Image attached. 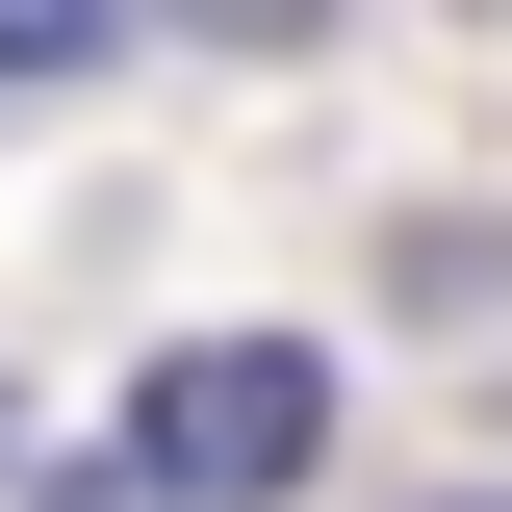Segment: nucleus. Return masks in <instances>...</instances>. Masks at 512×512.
Segmentation results:
<instances>
[{
	"instance_id": "4",
	"label": "nucleus",
	"mask_w": 512,
	"mask_h": 512,
	"mask_svg": "<svg viewBox=\"0 0 512 512\" xmlns=\"http://www.w3.org/2000/svg\"><path fill=\"white\" fill-rule=\"evenodd\" d=\"M26 512H180V487H154V461H103V487H26Z\"/></svg>"
},
{
	"instance_id": "1",
	"label": "nucleus",
	"mask_w": 512,
	"mask_h": 512,
	"mask_svg": "<svg viewBox=\"0 0 512 512\" xmlns=\"http://www.w3.org/2000/svg\"><path fill=\"white\" fill-rule=\"evenodd\" d=\"M128 461H154L180 512L308 487V461H333V359H308V333H180V359L128 384Z\"/></svg>"
},
{
	"instance_id": "3",
	"label": "nucleus",
	"mask_w": 512,
	"mask_h": 512,
	"mask_svg": "<svg viewBox=\"0 0 512 512\" xmlns=\"http://www.w3.org/2000/svg\"><path fill=\"white\" fill-rule=\"evenodd\" d=\"M180 26H205V52H308L333 0H180Z\"/></svg>"
},
{
	"instance_id": "2",
	"label": "nucleus",
	"mask_w": 512,
	"mask_h": 512,
	"mask_svg": "<svg viewBox=\"0 0 512 512\" xmlns=\"http://www.w3.org/2000/svg\"><path fill=\"white\" fill-rule=\"evenodd\" d=\"M128 26H154V0H0V103H26V77H103Z\"/></svg>"
},
{
	"instance_id": "5",
	"label": "nucleus",
	"mask_w": 512,
	"mask_h": 512,
	"mask_svg": "<svg viewBox=\"0 0 512 512\" xmlns=\"http://www.w3.org/2000/svg\"><path fill=\"white\" fill-rule=\"evenodd\" d=\"M461 512H512V487H461Z\"/></svg>"
}]
</instances>
